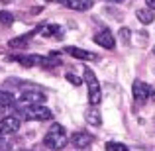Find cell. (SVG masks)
<instances>
[{"mask_svg": "<svg viewBox=\"0 0 155 151\" xmlns=\"http://www.w3.org/2000/svg\"><path fill=\"white\" fill-rule=\"evenodd\" d=\"M43 145L49 149H63L67 145V133H65L63 126L53 124L49 130H47L45 137H43Z\"/></svg>", "mask_w": 155, "mask_h": 151, "instance_id": "1", "label": "cell"}, {"mask_svg": "<svg viewBox=\"0 0 155 151\" xmlns=\"http://www.w3.org/2000/svg\"><path fill=\"white\" fill-rule=\"evenodd\" d=\"M84 83H87V87H88V102H91L92 106L100 104V100H102V92H100V84H98L96 75H94V71H92L91 67L84 69Z\"/></svg>", "mask_w": 155, "mask_h": 151, "instance_id": "2", "label": "cell"}, {"mask_svg": "<svg viewBox=\"0 0 155 151\" xmlns=\"http://www.w3.org/2000/svg\"><path fill=\"white\" fill-rule=\"evenodd\" d=\"M26 120L30 122H41V120H51L53 118V112L49 108H43V106H31L24 112Z\"/></svg>", "mask_w": 155, "mask_h": 151, "instance_id": "3", "label": "cell"}, {"mask_svg": "<svg viewBox=\"0 0 155 151\" xmlns=\"http://www.w3.org/2000/svg\"><path fill=\"white\" fill-rule=\"evenodd\" d=\"M45 102V94H41L39 90H26L22 94V98H20V104L22 106H28V108H31V106L35 104H43Z\"/></svg>", "mask_w": 155, "mask_h": 151, "instance_id": "4", "label": "cell"}, {"mask_svg": "<svg viewBox=\"0 0 155 151\" xmlns=\"http://www.w3.org/2000/svg\"><path fill=\"white\" fill-rule=\"evenodd\" d=\"M20 130V120L16 116H6L0 120V136H10Z\"/></svg>", "mask_w": 155, "mask_h": 151, "instance_id": "5", "label": "cell"}, {"mask_svg": "<svg viewBox=\"0 0 155 151\" xmlns=\"http://www.w3.org/2000/svg\"><path fill=\"white\" fill-rule=\"evenodd\" d=\"M132 92H134V98L136 100H140V102H143V100H147L149 96H151V87L149 84H145L143 80H136L134 83V87H132Z\"/></svg>", "mask_w": 155, "mask_h": 151, "instance_id": "6", "label": "cell"}, {"mask_svg": "<svg viewBox=\"0 0 155 151\" xmlns=\"http://www.w3.org/2000/svg\"><path fill=\"white\" fill-rule=\"evenodd\" d=\"M92 39H94V43H98L100 47H106V49H114V45H116V41H114V35L110 34L108 30L98 31V34H96Z\"/></svg>", "mask_w": 155, "mask_h": 151, "instance_id": "7", "label": "cell"}, {"mask_svg": "<svg viewBox=\"0 0 155 151\" xmlns=\"http://www.w3.org/2000/svg\"><path fill=\"white\" fill-rule=\"evenodd\" d=\"M92 140H94V137H92L91 133H87V132H77V133H73L71 143L75 145V147H79V149H84V147H88V145L92 143Z\"/></svg>", "mask_w": 155, "mask_h": 151, "instance_id": "8", "label": "cell"}, {"mask_svg": "<svg viewBox=\"0 0 155 151\" xmlns=\"http://www.w3.org/2000/svg\"><path fill=\"white\" fill-rule=\"evenodd\" d=\"M63 4L69 10H77V12H87L94 6L92 0H63Z\"/></svg>", "mask_w": 155, "mask_h": 151, "instance_id": "9", "label": "cell"}, {"mask_svg": "<svg viewBox=\"0 0 155 151\" xmlns=\"http://www.w3.org/2000/svg\"><path fill=\"white\" fill-rule=\"evenodd\" d=\"M65 51H67L71 57H75V59H83V61H94L96 59L94 53L84 51V49H81V47H65Z\"/></svg>", "mask_w": 155, "mask_h": 151, "instance_id": "10", "label": "cell"}, {"mask_svg": "<svg viewBox=\"0 0 155 151\" xmlns=\"http://www.w3.org/2000/svg\"><path fill=\"white\" fill-rule=\"evenodd\" d=\"M35 31H30V34H24V35H18V38H12L10 41H8V45L12 47V49H24V47L30 43L31 35H34Z\"/></svg>", "mask_w": 155, "mask_h": 151, "instance_id": "11", "label": "cell"}, {"mask_svg": "<svg viewBox=\"0 0 155 151\" xmlns=\"http://www.w3.org/2000/svg\"><path fill=\"white\" fill-rule=\"evenodd\" d=\"M35 34H41V35H45V38H51V35H57V38H59L61 28L57 26V24H43V26H39L38 30H35Z\"/></svg>", "mask_w": 155, "mask_h": 151, "instance_id": "12", "label": "cell"}, {"mask_svg": "<svg viewBox=\"0 0 155 151\" xmlns=\"http://www.w3.org/2000/svg\"><path fill=\"white\" fill-rule=\"evenodd\" d=\"M136 16H137V20H140L143 26H147V24H151L153 20H155L153 10H149V8H141V10H137V12H136Z\"/></svg>", "mask_w": 155, "mask_h": 151, "instance_id": "13", "label": "cell"}, {"mask_svg": "<svg viewBox=\"0 0 155 151\" xmlns=\"http://www.w3.org/2000/svg\"><path fill=\"white\" fill-rule=\"evenodd\" d=\"M14 94L8 90H0V106H12L14 104Z\"/></svg>", "mask_w": 155, "mask_h": 151, "instance_id": "14", "label": "cell"}, {"mask_svg": "<svg viewBox=\"0 0 155 151\" xmlns=\"http://www.w3.org/2000/svg\"><path fill=\"white\" fill-rule=\"evenodd\" d=\"M87 122L92 126H100L102 124V118H100V114L96 112V110H88L87 112Z\"/></svg>", "mask_w": 155, "mask_h": 151, "instance_id": "15", "label": "cell"}, {"mask_svg": "<svg viewBox=\"0 0 155 151\" xmlns=\"http://www.w3.org/2000/svg\"><path fill=\"white\" fill-rule=\"evenodd\" d=\"M0 24L12 26V24H14V16H12L10 12H6V10H0Z\"/></svg>", "mask_w": 155, "mask_h": 151, "instance_id": "16", "label": "cell"}, {"mask_svg": "<svg viewBox=\"0 0 155 151\" xmlns=\"http://www.w3.org/2000/svg\"><path fill=\"white\" fill-rule=\"evenodd\" d=\"M106 151H130L124 143H118V141H108L106 143Z\"/></svg>", "mask_w": 155, "mask_h": 151, "instance_id": "17", "label": "cell"}, {"mask_svg": "<svg viewBox=\"0 0 155 151\" xmlns=\"http://www.w3.org/2000/svg\"><path fill=\"white\" fill-rule=\"evenodd\" d=\"M67 80H69V83L73 84V87H79V84L83 83V80H81V79H79L77 75H73V73H67Z\"/></svg>", "mask_w": 155, "mask_h": 151, "instance_id": "18", "label": "cell"}, {"mask_svg": "<svg viewBox=\"0 0 155 151\" xmlns=\"http://www.w3.org/2000/svg\"><path fill=\"white\" fill-rule=\"evenodd\" d=\"M120 35L124 38V41H130V30H128V28H122V30H120Z\"/></svg>", "mask_w": 155, "mask_h": 151, "instance_id": "19", "label": "cell"}, {"mask_svg": "<svg viewBox=\"0 0 155 151\" xmlns=\"http://www.w3.org/2000/svg\"><path fill=\"white\" fill-rule=\"evenodd\" d=\"M145 4H147L149 10H153V12H155V0H145Z\"/></svg>", "mask_w": 155, "mask_h": 151, "instance_id": "20", "label": "cell"}, {"mask_svg": "<svg viewBox=\"0 0 155 151\" xmlns=\"http://www.w3.org/2000/svg\"><path fill=\"white\" fill-rule=\"evenodd\" d=\"M106 2H112V4H118V2H124V0H106Z\"/></svg>", "mask_w": 155, "mask_h": 151, "instance_id": "21", "label": "cell"}, {"mask_svg": "<svg viewBox=\"0 0 155 151\" xmlns=\"http://www.w3.org/2000/svg\"><path fill=\"white\" fill-rule=\"evenodd\" d=\"M2 2H10V0H2Z\"/></svg>", "mask_w": 155, "mask_h": 151, "instance_id": "22", "label": "cell"}, {"mask_svg": "<svg viewBox=\"0 0 155 151\" xmlns=\"http://www.w3.org/2000/svg\"><path fill=\"white\" fill-rule=\"evenodd\" d=\"M153 53H155V47H153Z\"/></svg>", "mask_w": 155, "mask_h": 151, "instance_id": "23", "label": "cell"}, {"mask_svg": "<svg viewBox=\"0 0 155 151\" xmlns=\"http://www.w3.org/2000/svg\"><path fill=\"white\" fill-rule=\"evenodd\" d=\"M153 94H155V90H153Z\"/></svg>", "mask_w": 155, "mask_h": 151, "instance_id": "24", "label": "cell"}]
</instances>
